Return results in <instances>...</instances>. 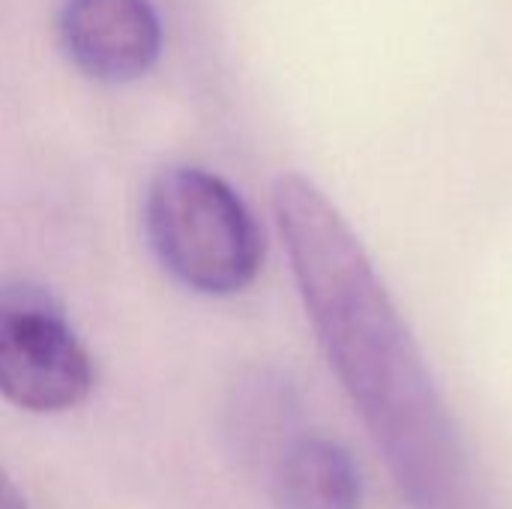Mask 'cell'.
<instances>
[{
    "label": "cell",
    "mask_w": 512,
    "mask_h": 509,
    "mask_svg": "<svg viewBox=\"0 0 512 509\" xmlns=\"http://www.w3.org/2000/svg\"><path fill=\"white\" fill-rule=\"evenodd\" d=\"M276 228L312 333L411 509H480L459 426L336 204L303 174L273 183Z\"/></svg>",
    "instance_id": "1"
},
{
    "label": "cell",
    "mask_w": 512,
    "mask_h": 509,
    "mask_svg": "<svg viewBox=\"0 0 512 509\" xmlns=\"http://www.w3.org/2000/svg\"><path fill=\"white\" fill-rule=\"evenodd\" d=\"M144 234L156 261L201 297L243 294L264 264V234L249 204L198 165H168L153 177Z\"/></svg>",
    "instance_id": "2"
},
{
    "label": "cell",
    "mask_w": 512,
    "mask_h": 509,
    "mask_svg": "<svg viewBox=\"0 0 512 509\" xmlns=\"http://www.w3.org/2000/svg\"><path fill=\"white\" fill-rule=\"evenodd\" d=\"M93 360L66 306L42 285H0V396L27 414H63L93 390Z\"/></svg>",
    "instance_id": "3"
},
{
    "label": "cell",
    "mask_w": 512,
    "mask_h": 509,
    "mask_svg": "<svg viewBox=\"0 0 512 509\" xmlns=\"http://www.w3.org/2000/svg\"><path fill=\"white\" fill-rule=\"evenodd\" d=\"M57 27L72 66L99 84L144 78L165 39L150 0H63Z\"/></svg>",
    "instance_id": "4"
},
{
    "label": "cell",
    "mask_w": 512,
    "mask_h": 509,
    "mask_svg": "<svg viewBox=\"0 0 512 509\" xmlns=\"http://www.w3.org/2000/svg\"><path fill=\"white\" fill-rule=\"evenodd\" d=\"M273 489L282 509H363V477L333 438L297 432L276 456Z\"/></svg>",
    "instance_id": "5"
},
{
    "label": "cell",
    "mask_w": 512,
    "mask_h": 509,
    "mask_svg": "<svg viewBox=\"0 0 512 509\" xmlns=\"http://www.w3.org/2000/svg\"><path fill=\"white\" fill-rule=\"evenodd\" d=\"M297 420V396L288 381L273 372L252 375L234 399V429L246 450H279L297 435L291 432Z\"/></svg>",
    "instance_id": "6"
},
{
    "label": "cell",
    "mask_w": 512,
    "mask_h": 509,
    "mask_svg": "<svg viewBox=\"0 0 512 509\" xmlns=\"http://www.w3.org/2000/svg\"><path fill=\"white\" fill-rule=\"evenodd\" d=\"M0 509H27L21 492L9 483V477L0 471Z\"/></svg>",
    "instance_id": "7"
}]
</instances>
